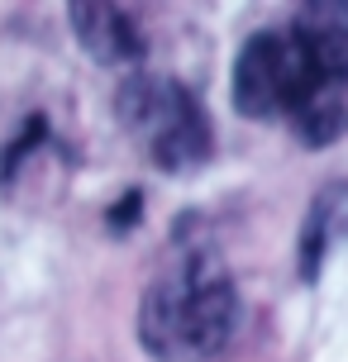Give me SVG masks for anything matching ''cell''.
<instances>
[{"mask_svg": "<svg viewBox=\"0 0 348 362\" xmlns=\"http://www.w3.org/2000/svg\"><path fill=\"white\" fill-rule=\"evenodd\" d=\"M139 215H144V191H129L120 205L105 210V229H110V234H129V229L139 224Z\"/></svg>", "mask_w": 348, "mask_h": 362, "instance_id": "cell-7", "label": "cell"}, {"mask_svg": "<svg viewBox=\"0 0 348 362\" xmlns=\"http://www.w3.org/2000/svg\"><path fill=\"white\" fill-rule=\"evenodd\" d=\"M67 19H72V38L81 43V53L100 67H134L148 57V38L124 5L81 0V5H67Z\"/></svg>", "mask_w": 348, "mask_h": 362, "instance_id": "cell-4", "label": "cell"}, {"mask_svg": "<svg viewBox=\"0 0 348 362\" xmlns=\"http://www.w3.org/2000/svg\"><path fill=\"white\" fill-rule=\"evenodd\" d=\"M43 144H48V119H43V115H29V119H24V129H19L15 139L5 144V153H0V191H10V181H15L19 163H24L34 148H43Z\"/></svg>", "mask_w": 348, "mask_h": 362, "instance_id": "cell-6", "label": "cell"}, {"mask_svg": "<svg viewBox=\"0 0 348 362\" xmlns=\"http://www.w3.org/2000/svg\"><path fill=\"white\" fill-rule=\"evenodd\" d=\"M243 300L215 248H182L139 300V344L158 362H205L238 334Z\"/></svg>", "mask_w": 348, "mask_h": 362, "instance_id": "cell-1", "label": "cell"}, {"mask_svg": "<svg viewBox=\"0 0 348 362\" xmlns=\"http://www.w3.org/2000/svg\"><path fill=\"white\" fill-rule=\"evenodd\" d=\"M344 238H348V177H339L315 191L311 210H306V224H301V243H296V267H301V276L311 286L320 281L330 248L344 243Z\"/></svg>", "mask_w": 348, "mask_h": 362, "instance_id": "cell-5", "label": "cell"}, {"mask_svg": "<svg viewBox=\"0 0 348 362\" xmlns=\"http://www.w3.org/2000/svg\"><path fill=\"white\" fill-rule=\"evenodd\" d=\"M229 100L243 119L267 124L286 115L296 100V48L291 34H253L234 57L229 76Z\"/></svg>", "mask_w": 348, "mask_h": 362, "instance_id": "cell-3", "label": "cell"}, {"mask_svg": "<svg viewBox=\"0 0 348 362\" xmlns=\"http://www.w3.org/2000/svg\"><path fill=\"white\" fill-rule=\"evenodd\" d=\"M115 119L139 139L148 163L167 177H191L210 163L215 153V129L210 115L196 100V90L158 72H134L115 95Z\"/></svg>", "mask_w": 348, "mask_h": 362, "instance_id": "cell-2", "label": "cell"}]
</instances>
